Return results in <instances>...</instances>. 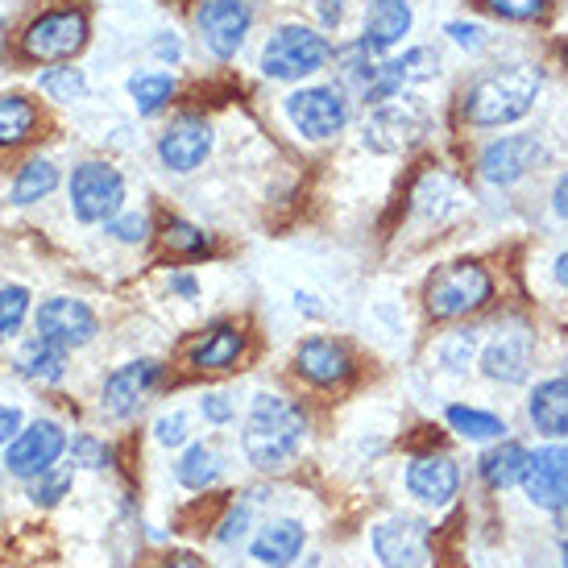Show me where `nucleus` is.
Instances as JSON below:
<instances>
[{
  "instance_id": "f3484780",
  "label": "nucleus",
  "mask_w": 568,
  "mask_h": 568,
  "mask_svg": "<svg viewBox=\"0 0 568 568\" xmlns=\"http://www.w3.org/2000/svg\"><path fill=\"white\" fill-rule=\"evenodd\" d=\"M407 489L424 506L453 503L460 489V465L448 453H424L407 465Z\"/></svg>"
},
{
  "instance_id": "ea45409f",
  "label": "nucleus",
  "mask_w": 568,
  "mask_h": 568,
  "mask_svg": "<svg viewBox=\"0 0 568 568\" xmlns=\"http://www.w3.org/2000/svg\"><path fill=\"white\" fill-rule=\"evenodd\" d=\"M71 460H75V465H83V469H109L112 448L100 440V436H88V432H83V436H75V440H71Z\"/></svg>"
},
{
  "instance_id": "473e14b6",
  "label": "nucleus",
  "mask_w": 568,
  "mask_h": 568,
  "mask_svg": "<svg viewBox=\"0 0 568 568\" xmlns=\"http://www.w3.org/2000/svg\"><path fill=\"white\" fill-rule=\"evenodd\" d=\"M26 320H30V286L4 283L0 286V345L13 341L26 328Z\"/></svg>"
},
{
  "instance_id": "7ed1b4c3",
  "label": "nucleus",
  "mask_w": 568,
  "mask_h": 568,
  "mask_svg": "<svg viewBox=\"0 0 568 568\" xmlns=\"http://www.w3.org/2000/svg\"><path fill=\"white\" fill-rule=\"evenodd\" d=\"M539 95V71L536 67H498L486 71L481 80L465 88L460 100V116L474 129H503L523 121L527 112L536 109Z\"/></svg>"
},
{
  "instance_id": "393cba45",
  "label": "nucleus",
  "mask_w": 568,
  "mask_h": 568,
  "mask_svg": "<svg viewBox=\"0 0 568 568\" xmlns=\"http://www.w3.org/2000/svg\"><path fill=\"white\" fill-rule=\"evenodd\" d=\"M527 415L536 424L539 436L548 440H565L568 436V378H548L539 382L531 398H527Z\"/></svg>"
},
{
  "instance_id": "5701e85b",
  "label": "nucleus",
  "mask_w": 568,
  "mask_h": 568,
  "mask_svg": "<svg viewBox=\"0 0 568 568\" xmlns=\"http://www.w3.org/2000/svg\"><path fill=\"white\" fill-rule=\"evenodd\" d=\"M67 348H59L54 341H47V336H38L33 332L26 345L17 348L13 357V374L17 378L33 382V386H59V382L67 378Z\"/></svg>"
},
{
  "instance_id": "c9c22d12",
  "label": "nucleus",
  "mask_w": 568,
  "mask_h": 568,
  "mask_svg": "<svg viewBox=\"0 0 568 568\" xmlns=\"http://www.w3.org/2000/svg\"><path fill=\"white\" fill-rule=\"evenodd\" d=\"M474 353H477V336H474V332H448L440 345H436V357H440V365H444V369H453V374L469 369Z\"/></svg>"
},
{
  "instance_id": "f03ea898",
  "label": "nucleus",
  "mask_w": 568,
  "mask_h": 568,
  "mask_svg": "<svg viewBox=\"0 0 568 568\" xmlns=\"http://www.w3.org/2000/svg\"><path fill=\"white\" fill-rule=\"evenodd\" d=\"M88 42H92L88 9L59 0V4H47V9L26 17V26L17 30V59H26L33 67L75 63Z\"/></svg>"
},
{
  "instance_id": "9d476101",
  "label": "nucleus",
  "mask_w": 568,
  "mask_h": 568,
  "mask_svg": "<svg viewBox=\"0 0 568 568\" xmlns=\"http://www.w3.org/2000/svg\"><path fill=\"white\" fill-rule=\"evenodd\" d=\"M212 145H216V129L204 112H179V116H171V125H162L154 150L171 174H191L207 162Z\"/></svg>"
},
{
  "instance_id": "4be33fe9",
  "label": "nucleus",
  "mask_w": 568,
  "mask_h": 568,
  "mask_svg": "<svg viewBox=\"0 0 568 568\" xmlns=\"http://www.w3.org/2000/svg\"><path fill=\"white\" fill-rule=\"evenodd\" d=\"M410 26H415L410 0H369V4H365L362 42H369L378 54H386V50L398 47V42L407 38Z\"/></svg>"
},
{
  "instance_id": "b1692460",
  "label": "nucleus",
  "mask_w": 568,
  "mask_h": 568,
  "mask_svg": "<svg viewBox=\"0 0 568 568\" xmlns=\"http://www.w3.org/2000/svg\"><path fill=\"white\" fill-rule=\"evenodd\" d=\"M42 133V109L26 92H0V150H21L38 142Z\"/></svg>"
},
{
  "instance_id": "6e6552de",
  "label": "nucleus",
  "mask_w": 568,
  "mask_h": 568,
  "mask_svg": "<svg viewBox=\"0 0 568 568\" xmlns=\"http://www.w3.org/2000/svg\"><path fill=\"white\" fill-rule=\"evenodd\" d=\"M427 133V116L419 104H410L403 95L374 104L362 125V145L374 154H403Z\"/></svg>"
},
{
  "instance_id": "a878e982",
  "label": "nucleus",
  "mask_w": 568,
  "mask_h": 568,
  "mask_svg": "<svg viewBox=\"0 0 568 568\" xmlns=\"http://www.w3.org/2000/svg\"><path fill=\"white\" fill-rule=\"evenodd\" d=\"M59 183H63L59 162L47 159V154H33V159H26L17 166L13 183H9V200H13L17 207H33V204H42V200H50V195L59 191Z\"/></svg>"
},
{
  "instance_id": "39448f33",
  "label": "nucleus",
  "mask_w": 568,
  "mask_h": 568,
  "mask_svg": "<svg viewBox=\"0 0 568 568\" xmlns=\"http://www.w3.org/2000/svg\"><path fill=\"white\" fill-rule=\"evenodd\" d=\"M67 204L80 224H109L125 212V174L104 159H83L67 179Z\"/></svg>"
},
{
  "instance_id": "a211bd4d",
  "label": "nucleus",
  "mask_w": 568,
  "mask_h": 568,
  "mask_svg": "<svg viewBox=\"0 0 568 568\" xmlns=\"http://www.w3.org/2000/svg\"><path fill=\"white\" fill-rule=\"evenodd\" d=\"M295 374L312 386H345L353 378V357L345 345H336L328 336H307L295 348Z\"/></svg>"
},
{
  "instance_id": "603ef678",
  "label": "nucleus",
  "mask_w": 568,
  "mask_h": 568,
  "mask_svg": "<svg viewBox=\"0 0 568 568\" xmlns=\"http://www.w3.org/2000/svg\"><path fill=\"white\" fill-rule=\"evenodd\" d=\"M560 556H565V568H568V539L560 544Z\"/></svg>"
},
{
  "instance_id": "864d4df0",
  "label": "nucleus",
  "mask_w": 568,
  "mask_h": 568,
  "mask_svg": "<svg viewBox=\"0 0 568 568\" xmlns=\"http://www.w3.org/2000/svg\"><path fill=\"white\" fill-rule=\"evenodd\" d=\"M0 38H4V13H0Z\"/></svg>"
},
{
  "instance_id": "8fccbe9b",
  "label": "nucleus",
  "mask_w": 568,
  "mask_h": 568,
  "mask_svg": "<svg viewBox=\"0 0 568 568\" xmlns=\"http://www.w3.org/2000/svg\"><path fill=\"white\" fill-rule=\"evenodd\" d=\"M552 212L560 221H568V174L556 179V191H552Z\"/></svg>"
},
{
  "instance_id": "de8ad7c7",
  "label": "nucleus",
  "mask_w": 568,
  "mask_h": 568,
  "mask_svg": "<svg viewBox=\"0 0 568 568\" xmlns=\"http://www.w3.org/2000/svg\"><path fill=\"white\" fill-rule=\"evenodd\" d=\"M316 9H320L324 30H336V26L345 21V4H341V0H316Z\"/></svg>"
},
{
  "instance_id": "49530a36",
  "label": "nucleus",
  "mask_w": 568,
  "mask_h": 568,
  "mask_svg": "<svg viewBox=\"0 0 568 568\" xmlns=\"http://www.w3.org/2000/svg\"><path fill=\"white\" fill-rule=\"evenodd\" d=\"M171 295H179V300H200V283H195V274H171Z\"/></svg>"
},
{
  "instance_id": "2f4dec72",
  "label": "nucleus",
  "mask_w": 568,
  "mask_h": 568,
  "mask_svg": "<svg viewBox=\"0 0 568 568\" xmlns=\"http://www.w3.org/2000/svg\"><path fill=\"white\" fill-rule=\"evenodd\" d=\"M162 250L171 253V257H204L212 250V237H207L204 229H195L191 221H166L162 224Z\"/></svg>"
},
{
  "instance_id": "58836bf2",
  "label": "nucleus",
  "mask_w": 568,
  "mask_h": 568,
  "mask_svg": "<svg viewBox=\"0 0 568 568\" xmlns=\"http://www.w3.org/2000/svg\"><path fill=\"white\" fill-rule=\"evenodd\" d=\"M154 440L162 444V448H183V444L191 440V419L187 410H166V415H159L154 419Z\"/></svg>"
},
{
  "instance_id": "c03bdc74",
  "label": "nucleus",
  "mask_w": 568,
  "mask_h": 568,
  "mask_svg": "<svg viewBox=\"0 0 568 568\" xmlns=\"http://www.w3.org/2000/svg\"><path fill=\"white\" fill-rule=\"evenodd\" d=\"M150 54L159 59V63H171V67H179L183 63V38L179 33H154V42H150Z\"/></svg>"
},
{
  "instance_id": "f257e3e1",
  "label": "nucleus",
  "mask_w": 568,
  "mask_h": 568,
  "mask_svg": "<svg viewBox=\"0 0 568 568\" xmlns=\"http://www.w3.org/2000/svg\"><path fill=\"white\" fill-rule=\"evenodd\" d=\"M307 444V410L295 398L257 395L241 427V453L257 474H283Z\"/></svg>"
},
{
  "instance_id": "ddd939ff",
  "label": "nucleus",
  "mask_w": 568,
  "mask_h": 568,
  "mask_svg": "<svg viewBox=\"0 0 568 568\" xmlns=\"http://www.w3.org/2000/svg\"><path fill=\"white\" fill-rule=\"evenodd\" d=\"M33 332L54 341L59 348L75 353V348L92 345L95 332H100V320L83 300H71V295H50V300L38 303L33 312Z\"/></svg>"
},
{
  "instance_id": "c756f323",
  "label": "nucleus",
  "mask_w": 568,
  "mask_h": 568,
  "mask_svg": "<svg viewBox=\"0 0 568 568\" xmlns=\"http://www.w3.org/2000/svg\"><path fill=\"white\" fill-rule=\"evenodd\" d=\"M38 92L47 95L50 104H80V100H88V75H83V67L71 63L42 67L38 71Z\"/></svg>"
},
{
  "instance_id": "4c0bfd02",
  "label": "nucleus",
  "mask_w": 568,
  "mask_h": 568,
  "mask_svg": "<svg viewBox=\"0 0 568 568\" xmlns=\"http://www.w3.org/2000/svg\"><path fill=\"white\" fill-rule=\"evenodd\" d=\"M489 13L503 17V21H544V13H548V0H481Z\"/></svg>"
},
{
  "instance_id": "1a4fd4ad",
  "label": "nucleus",
  "mask_w": 568,
  "mask_h": 568,
  "mask_svg": "<svg viewBox=\"0 0 568 568\" xmlns=\"http://www.w3.org/2000/svg\"><path fill=\"white\" fill-rule=\"evenodd\" d=\"M253 30V9L250 0H204L195 9V33H200V47L212 54V59H237L245 38Z\"/></svg>"
},
{
  "instance_id": "dca6fc26",
  "label": "nucleus",
  "mask_w": 568,
  "mask_h": 568,
  "mask_svg": "<svg viewBox=\"0 0 568 568\" xmlns=\"http://www.w3.org/2000/svg\"><path fill=\"white\" fill-rule=\"evenodd\" d=\"M523 489L539 510H568V444L536 448L523 474Z\"/></svg>"
},
{
  "instance_id": "6ab92c4d",
  "label": "nucleus",
  "mask_w": 568,
  "mask_h": 568,
  "mask_svg": "<svg viewBox=\"0 0 568 568\" xmlns=\"http://www.w3.org/2000/svg\"><path fill=\"white\" fill-rule=\"evenodd\" d=\"M241 353H245V332H241L237 324L221 320V324H212V328L200 332L183 357H187V365L200 369V374H221V369H233V365L241 362Z\"/></svg>"
},
{
  "instance_id": "9b49d317",
  "label": "nucleus",
  "mask_w": 568,
  "mask_h": 568,
  "mask_svg": "<svg viewBox=\"0 0 568 568\" xmlns=\"http://www.w3.org/2000/svg\"><path fill=\"white\" fill-rule=\"evenodd\" d=\"M71 440H67L63 424L54 419H33L13 436V444L4 448V469L17 477V481H33L38 474H47L59 465Z\"/></svg>"
},
{
  "instance_id": "bb28decb",
  "label": "nucleus",
  "mask_w": 568,
  "mask_h": 568,
  "mask_svg": "<svg viewBox=\"0 0 568 568\" xmlns=\"http://www.w3.org/2000/svg\"><path fill=\"white\" fill-rule=\"evenodd\" d=\"M221 474H224V460L212 444H187L183 457L174 460V481L183 489H191V494L212 489L221 481Z\"/></svg>"
},
{
  "instance_id": "4468645a",
  "label": "nucleus",
  "mask_w": 568,
  "mask_h": 568,
  "mask_svg": "<svg viewBox=\"0 0 568 568\" xmlns=\"http://www.w3.org/2000/svg\"><path fill=\"white\" fill-rule=\"evenodd\" d=\"M544 159H548V150H544L536 133H506V138L489 142L477 154V174L494 187H510V183H519L523 174L536 171Z\"/></svg>"
},
{
  "instance_id": "37998d69",
  "label": "nucleus",
  "mask_w": 568,
  "mask_h": 568,
  "mask_svg": "<svg viewBox=\"0 0 568 568\" xmlns=\"http://www.w3.org/2000/svg\"><path fill=\"white\" fill-rule=\"evenodd\" d=\"M444 33L457 42V47H465V50H481L486 47V30L481 26H474V21H448L444 26Z\"/></svg>"
},
{
  "instance_id": "7c9ffc66",
  "label": "nucleus",
  "mask_w": 568,
  "mask_h": 568,
  "mask_svg": "<svg viewBox=\"0 0 568 568\" xmlns=\"http://www.w3.org/2000/svg\"><path fill=\"white\" fill-rule=\"evenodd\" d=\"M444 419H448V427L457 432L460 440H474V444L503 440V432H506V424L498 419V415L477 410V407H465V403H453V407L444 410Z\"/></svg>"
},
{
  "instance_id": "20e7f679",
  "label": "nucleus",
  "mask_w": 568,
  "mask_h": 568,
  "mask_svg": "<svg viewBox=\"0 0 568 568\" xmlns=\"http://www.w3.org/2000/svg\"><path fill=\"white\" fill-rule=\"evenodd\" d=\"M332 54H336V47L328 42L324 30L303 26V21H286L278 30H270V38L262 42L257 67L274 83H303L320 75L332 63Z\"/></svg>"
},
{
  "instance_id": "423d86ee",
  "label": "nucleus",
  "mask_w": 568,
  "mask_h": 568,
  "mask_svg": "<svg viewBox=\"0 0 568 568\" xmlns=\"http://www.w3.org/2000/svg\"><path fill=\"white\" fill-rule=\"evenodd\" d=\"M494 300V278L481 262H448L427 278L424 303L436 320H460Z\"/></svg>"
},
{
  "instance_id": "72a5a7b5",
  "label": "nucleus",
  "mask_w": 568,
  "mask_h": 568,
  "mask_svg": "<svg viewBox=\"0 0 568 568\" xmlns=\"http://www.w3.org/2000/svg\"><path fill=\"white\" fill-rule=\"evenodd\" d=\"M30 486V498L33 506H59L71 494V486H75V469H47V474H38L33 481H26Z\"/></svg>"
},
{
  "instance_id": "c85d7f7f",
  "label": "nucleus",
  "mask_w": 568,
  "mask_h": 568,
  "mask_svg": "<svg viewBox=\"0 0 568 568\" xmlns=\"http://www.w3.org/2000/svg\"><path fill=\"white\" fill-rule=\"evenodd\" d=\"M129 100H133V109L138 116H159L162 109H171L174 92H179V80H174L171 71H133L125 83Z\"/></svg>"
},
{
  "instance_id": "0eeeda50",
  "label": "nucleus",
  "mask_w": 568,
  "mask_h": 568,
  "mask_svg": "<svg viewBox=\"0 0 568 568\" xmlns=\"http://www.w3.org/2000/svg\"><path fill=\"white\" fill-rule=\"evenodd\" d=\"M283 116L307 142H332L348 125V95L341 83H307L283 100Z\"/></svg>"
},
{
  "instance_id": "a18cd8bd",
  "label": "nucleus",
  "mask_w": 568,
  "mask_h": 568,
  "mask_svg": "<svg viewBox=\"0 0 568 568\" xmlns=\"http://www.w3.org/2000/svg\"><path fill=\"white\" fill-rule=\"evenodd\" d=\"M21 427H26V424H21V410H17V407H0V448H9Z\"/></svg>"
},
{
  "instance_id": "e433bc0d",
  "label": "nucleus",
  "mask_w": 568,
  "mask_h": 568,
  "mask_svg": "<svg viewBox=\"0 0 568 568\" xmlns=\"http://www.w3.org/2000/svg\"><path fill=\"white\" fill-rule=\"evenodd\" d=\"M109 237L121 241V245H145L154 237V224H150L145 212H121V216L109 221Z\"/></svg>"
},
{
  "instance_id": "f704fd0d",
  "label": "nucleus",
  "mask_w": 568,
  "mask_h": 568,
  "mask_svg": "<svg viewBox=\"0 0 568 568\" xmlns=\"http://www.w3.org/2000/svg\"><path fill=\"white\" fill-rule=\"evenodd\" d=\"M395 67H398V75H403V83H427L440 75V54L432 47H410L398 54Z\"/></svg>"
},
{
  "instance_id": "09e8293b",
  "label": "nucleus",
  "mask_w": 568,
  "mask_h": 568,
  "mask_svg": "<svg viewBox=\"0 0 568 568\" xmlns=\"http://www.w3.org/2000/svg\"><path fill=\"white\" fill-rule=\"evenodd\" d=\"M154 568H204V560H200V556H191V552H171V556H162Z\"/></svg>"
},
{
  "instance_id": "3c124183",
  "label": "nucleus",
  "mask_w": 568,
  "mask_h": 568,
  "mask_svg": "<svg viewBox=\"0 0 568 568\" xmlns=\"http://www.w3.org/2000/svg\"><path fill=\"white\" fill-rule=\"evenodd\" d=\"M556 283L568 286V253H560V257H556Z\"/></svg>"
},
{
  "instance_id": "412c9836",
  "label": "nucleus",
  "mask_w": 568,
  "mask_h": 568,
  "mask_svg": "<svg viewBox=\"0 0 568 568\" xmlns=\"http://www.w3.org/2000/svg\"><path fill=\"white\" fill-rule=\"evenodd\" d=\"M303 544H307V531L300 519H270L250 539V556L266 568H291L303 556Z\"/></svg>"
},
{
  "instance_id": "2eb2a0df",
  "label": "nucleus",
  "mask_w": 568,
  "mask_h": 568,
  "mask_svg": "<svg viewBox=\"0 0 568 568\" xmlns=\"http://www.w3.org/2000/svg\"><path fill=\"white\" fill-rule=\"evenodd\" d=\"M374 556L386 568H424L427 552H432V527L424 519L410 515H395L374 527Z\"/></svg>"
},
{
  "instance_id": "aec40b11",
  "label": "nucleus",
  "mask_w": 568,
  "mask_h": 568,
  "mask_svg": "<svg viewBox=\"0 0 568 568\" xmlns=\"http://www.w3.org/2000/svg\"><path fill=\"white\" fill-rule=\"evenodd\" d=\"M481 369L489 382L519 386L531 374V332H498L481 353Z\"/></svg>"
},
{
  "instance_id": "a19ab883",
  "label": "nucleus",
  "mask_w": 568,
  "mask_h": 568,
  "mask_svg": "<svg viewBox=\"0 0 568 568\" xmlns=\"http://www.w3.org/2000/svg\"><path fill=\"white\" fill-rule=\"evenodd\" d=\"M245 531H250V503H233L229 515L216 523V539H221L224 548H233V544L245 539Z\"/></svg>"
},
{
  "instance_id": "f8f14e48",
  "label": "nucleus",
  "mask_w": 568,
  "mask_h": 568,
  "mask_svg": "<svg viewBox=\"0 0 568 568\" xmlns=\"http://www.w3.org/2000/svg\"><path fill=\"white\" fill-rule=\"evenodd\" d=\"M166 378V365L154 357H138V362L116 365L104 386H100V410L109 419H133L145 407V398L154 395Z\"/></svg>"
},
{
  "instance_id": "79ce46f5",
  "label": "nucleus",
  "mask_w": 568,
  "mask_h": 568,
  "mask_svg": "<svg viewBox=\"0 0 568 568\" xmlns=\"http://www.w3.org/2000/svg\"><path fill=\"white\" fill-rule=\"evenodd\" d=\"M200 415H204L207 424H233V415H237V407H233V398L221 395V390H212V395L200 398Z\"/></svg>"
},
{
  "instance_id": "cd10ccee",
  "label": "nucleus",
  "mask_w": 568,
  "mask_h": 568,
  "mask_svg": "<svg viewBox=\"0 0 568 568\" xmlns=\"http://www.w3.org/2000/svg\"><path fill=\"white\" fill-rule=\"evenodd\" d=\"M527 460H531V453H527L519 440H498L486 457H481V481H486L489 489L523 486Z\"/></svg>"
}]
</instances>
